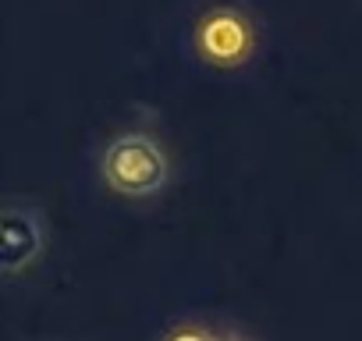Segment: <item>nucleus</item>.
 Segmentation results:
<instances>
[{"label": "nucleus", "instance_id": "1", "mask_svg": "<svg viewBox=\"0 0 362 341\" xmlns=\"http://www.w3.org/2000/svg\"><path fill=\"white\" fill-rule=\"evenodd\" d=\"M103 178L121 196H153L167 185V156L146 135H121L103 153Z\"/></svg>", "mask_w": 362, "mask_h": 341}, {"label": "nucleus", "instance_id": "2", "mask_svg": "<svg viewBox=\"0 0 362 341\" xmlns=\"http://www.w3.org/2000/svg\"><path fill=\"white\" fill-rule=\"evenodd\" d=\"M43 249V228L33 210H0V274L25 270Z\"/></svg>", "mask_w": 362, "mask_h": 341}, {"label": "nucleus", "instance_id": "3", "mask_svg": "<svg viewBox=\"0 0 362 341\" xmlns=\"http://www.w3.org/2000/svg\"><path fill=\"white\" fill-rule=\"evenodd\" d=\"M199 47L210 61H238L249 50V25L235 11H221L203 22Z\"/></svg>", "mask_w": 362, "mask_h": 341}, {"label": "nucleus", "instance_id": "4", "mask_svg": "<svg viewBox=\"0 0 362 341\" xmlns=\"http://www.w3.org/2000/svg\"><path fill=\"white\" fill-rule=\"evenodd\" d=\"M167 341H214V337L206 330H199V327H181V330L167 334Z\"/></svg>", "mask_w": 362, "mask_h": 341}, {"label": "nucleus", "instance_id": "5", "mask_svg": "<svg viewBox=\"0 0 362 341\" xmlns=\"http://www.w3.org/2000/svg\"><path fill=\"white\" fill-rule=\"evenodd\" d=\"M224 341H231V337H224Z\"/></svg>", "mask_w": 362, "mask_h": 341}]
</instances>
